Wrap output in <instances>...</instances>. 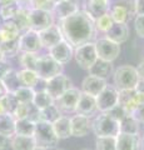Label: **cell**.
<instances>
[{"label": "cell", "mask_w": 144, "mask_h": 150, "mask_svg": "<svg viewBox=\"0 0 144 150\" xmlns=\"http://www.w3.org/2000/svg\"><path fill=\"white\" fill-rule=\"evenodd\" d=\"M19 51V43L16 40H11V41H4L0 43V59L5 60L9 58H14L15 55H18Z\"/></svg>", "instance_id": "31"}, {"label": "cell", "mask_w": 144, "mask_h": 150, "mask_svg": "<svg viewBox=\"0 0 144 150\" xmlns=\"http://www.w3.org/2000/svg\"><path fill=\"white\" fill-rule=\"evenodd\" d=\"M142 146H143V150H144V139H143V143H142Z\"/></svg>", "instance_id": "56"}, {"label": "cell", "mask_w": 144, "mask_h": 150, "mask_svg": "<svg viewBox=\"0 0 144 150\" xmlns=\"http://www.w3.org/2000/svg\"><path fill=\"white\" fill-rule=\"evenodd\" d=\"M119 130L123 134H131V135H138L139 137V131H140V126L139 123L129 114L127 116L119 121Z\"/></svg>", "instance_id": "27"}, {"label": "cell", "mask_w": 144, "mask_h": 150, "mask_svg": "<svg viewBox=\"0 0 144 150\" xmlns=\"http://www.w3.org/2000/svg\"><path fill=\"white\" fill-rule=\"evenodd\" d=\"M4 114H8V112L5 111V108L1 104V101H0V115H4Z\"/></svg>", "instance_id": "53"}, {"label": "cell", "mask_w": 144, "mask_h": 150, "mask_svg": "<svg viewBox=\"0 0 144 150\" xmlns=\"http://www.w3.org/2000/svg\"><path fill=\"white\" fill-rule=\"evenodd\" d=\"M135 91L138 93V95L140 96L142 101L144 103V80H139L137 86H135Z\"/></svg>", "instance_id": "49"}, {"label": "cell", "mask_w": 144, "mask_h": 150, "mask_svg": "<svg viewBox=\"0 0 144 150\" xmlns=\"http://www.w3.org/2000/svg\"><path fill=\"white\" fill-rule=\"evenodd\" d=\"M39 36H40L41 45H43V48H45V49L53 48L54 45H57L60 41L64 40L62 29H60V26L57 24H54L52 26H49L48 29L40 31Z\"/></svg>", "instance_id": "14"}, {"label": "cell", "mask_w": 144, "mask_h": 150, "mask_svg": "<svg viewBox=\"0 0 144 150\" xmlns=\"http://www.w3.org/2000/svg\"><path fill=\"white\" fill-rule=\"evenodd\" d=\"M19 73V79L21 83V86H26L30 89H34L36 86V84L39 83L40 78L38 76L36 71L33 70H28V69H21Z\"/></svg>", "instance_id": "32"}, {"label": "cell", "mask_w": 144, "mask_h": 150, "mask_svg": "<svg viewBox=\"0 0 144 150\" xmlns=\"http://www.w3.org/2000/svg\"><path fill=\"white\" fill-rule=\"evenodd\" d=\"M118 95L119 91L114 88V85H106L104 90L95 98L96 109L100 112H108L113 108L118 105Z\"/></svg>", "instance_id": "10"}, {"label": "cell", "mask_w": 144, "mask_h": 150, "mask_svg": "<svg viewBox=\"0 0 144 150\" xmlns=\"http://www.w3.org/2000/svg\"><path fill=\"white\" fill-rule=\"evenodd\" d=\"M53 129L57 134V137L60 139H67L72 137V124H70V118L67 115H62L59 119H57L52 124Z\"/></svg>", "instance_id": "25"}, {"label": "cell", "mask_w": 144, "mask_h": 150, "mask_svg": "<svg viewBox=\"0 0 144 150\" xmlns=\"http://www.w3.org/2000/svg\"><path fill=\"white\" fill-rule=\"evenodd\" d=\"M62 115L63 114L60 112V110L58 109L55 104L45 108V109H43V110H40V119H41V121H46V123H50V124H53L54 121L57 119H59Z\"/></svg>", "instance_id": "36"}, {"label": "cell", "mask_w": 144, "mask_h": 150, "mask_svg": "<svg viewBox=\"0 0 144 150\" xmlns=\"http://www.w3.org/2000/svg\"><path fill=\"white\" fill-rule=\"evenodd\" d=\"M63 70H64V65L55 62L52 56L46 54V55H41L39 58V63L35 71L40 79L46 81L59 74H63Z\"/></svg>", "instance_id": "7"}, {"label": "cell", "mask_w": 144, "mask_h": 150, "mask_svg": "<svg viewBox=\"0 0 144 150\" xmlns=\"http://www.w3.org/2000/svg\"><path fill=\"white\" fill-rule=\"evenodd\" d=\"M18 10H19V5L16 3L10 4V5H5V6H0V18L4 21L13 20L15 18Z\"/></svg>", "instance_id": "41"}, {"label": "cell", "mask_w": 144, "mask_h": 150, "mask_svg": "<svg viewBox=\"0 0 144 150\" xmlns=\"http://www.w3.org/2000/svg\"><path fill=\"white\" fill-rule=\"evenodd\" d=\"M8 93V90H6V88L4 86V84H3V81H1V79H0V99L5 95V94Z\"/></svg>", "instance_id": "52"}, {"label": "cell", "mask_w": 144, "mask_h": 150, "mask_svg": "<svg viewBox=\"0 0 144 150\" xmlns=\"http://www.w3.org/2000/svg\"><path fill=\"white\" fill-rule=\"evenodd\" d=\"M39 58L40 56L38 55V53H21L20 64L23 65V69L35 71L36 67H38V63H39Z\"/></svg>", "instance_id": "35"}, {"label": "cell", "mask_w": 144, "mask_h": 150, "mask_svg": "<svg viewBox=\"0 0 144 150\" xmlns=\"http://www.w3.org/2000/svg\"><path fill=\"white\" fill-rule=\"evenodd\" d=\"M139 79L137 69L132 65L119 67L113 73V85L118 91L120 90H133L135 89Z\"/></svg>", "instance_id": "2"}, {"label": "cell", "mask_w": 144, "mask_h": 150, "mask_svg": "<svg viewBox=\"0 0 144 150\" xmlns=\"http://www.w3.org/2000/svg\"><path fill=\"white\" fill-rule=\"evenodd\" d=\"M33 138L35 140V145L43 149H52L55 148L59 143V138L57 137L53 129V125L46 121H38L35 124V131Z\"/></svg>", "instance_id": "4"}, {"label": "cell", "mask_w": 144, "mask_h": 150, "mask_svg": "<svg viewBox=\"0 0 144 150\" xmlns=\"http://www.w3.org/2000/svg\"><path fill=\"white\" fill-rule=\"evenodd\" d=\"M54 15L52 11L41 10V9L30 8L28 13V23H29V29L34 31H43L48 29L49 26L54 25Z\"/></svg>", "instance_id": "5"}, {"label": "cell", "mask_w": 144, "mask_h": 150, "mask_svg": "<svg viewBox=\"0 0 144 150\" xmlns=\"http://www.w3.org/2000/svg\"><path fill=\"white\" fill-rule=\"evenodd\" d=\"M57 150H64V149H57Z\"/></svg>", "instance_id": "58"}, {"label": "cell", "mask_w": 144, "mask_h": 150, "mask_svg": "<svg viewBox=\"0 0 144 150\" xmlns=\"http://www.w3.org/2000/svg\"><path fill=\"white\" fill-rule=\"evenodd\" d=\"M110 5H118L125 9L131 18L135 15V0H110Z\"/></svg>", "instance_id": "42"}, {"label": "cell", "mask_w": 144, "mask_h": 150, "mask_svg": "<svg viewBox=\"0 0 144 150\" xmlns=\"http://www.w3.org/2000/svg\"><path fill=\"white\" fill-rule=\"evenodd\" d=\"M48 55L52 56V58L58 62L59 64H68L70 60L74 58V48L68 43L67 40L60 41L59 44L54 45L53 48L48 49Z\"/></svg>", "instance_id": "13"}, {"label": "cell", "mask_w": 144, "mask_h": 150, "mask_svg": "<svg viewBox=\"0 0 144 150\" xmlns=\"http://www.w3.org/2000/svg\"><path fill=\"white\" fill-rule=\"evenodd\" d=\"M129 35H131V30H129L128 24H118V23H114L113 26L105 33L106 39H109L110 41H113L115 44H123L129 39Z\"/></svg>", "instance_id": "19"}, {"label": "cell", "mask_w": 144, "mask_h": 150, "mask_svg": "<svg viewBox=\"0 0 144 150\" xmlns=\"http://www.w3.org/2000/svg\"><path fill=\"white\" fill-rule=\"evenodd\" d=\"M30 4H31V8L48 10V11H52L54 8V4L52 3V0H31Z\"/></svg>", "instance_id": "43"}, {"label": "cell", "mask_w": 144, "mask_h": 150, "mask_svg": "<svg viewBox=\"0 0 144 150\" xmlns=\"http://www.w3.org/2000/svg\"><path fill=\"white\" fill-rule=\"evenodd\" d=\"M92 130L96 135L100 137H117L120 133L119 130V121L115 120L108 112H100L92 120Z\"/></svg>", "instance_id": "3"}, {"label": "cell", "mask_w": 144, "mask_h": 150, "mask_svg": "<svg viewBox=\"0 0 144 150\" xmlns=\"http://www.w3.org/2000/svg\"><path fill=\"white\" fill-rule=\"evenodd\" d=\"M35 131V123L29 119H15V135L33 137Z\"/></svg>", "instance_id": "30"}, {"label": "cell", "mask_w": 144, "mask_h": 150, "mask_svg": "<svg viewBox=\"0 0 144 150\" xmlns=\"http://www.w3.org/2000/svg\"><path fill=\"white\" fill-rule=\"evenodd\" d=\"M88 71H89V75L103 79V80H108L114 73V67H113V63L98 59Z\"/></svg>", "instance_id": "22"}, {"label": "cell", "mask_w": 144, "mask_h": 150, "mask_svg": "<svg viewBox=\"0 0 144 150\" xmlns=\"http://www.w3.org/2000/svg\"><path fill=\"white\" fill-rule=\"evenodd\" d=\"M134 29L139 38L144 39V15H137L134 19Z\"/></svg>", "instance_id": "44"}, {"label": "cell", "mask_w": 144, "mask_h": 150, "mask_svg": "<svg viewBox=\"0 0 144 150\" xmlns=\"http://www.w3.org/2000/svg\"><path fill=\"white\" fill-rule=\"evenodd\" d=\"M74 59L82 69L89 70L93 67V64L98 60L94 41H89V43L77 46L74 49Z\"/></svg>", "instance_id": "6"}, {"label": "cell", "mask_w": 144, "mask_h": 150, "mask_svg": "<svg viewBox=\"0 0 144 150\" xmlns=\"http://www.w3.org/2000/svg\"><path fill=\"white\" fill-rule=\"evenodd\" d=\"M108 114L109 115H111L113 118L115 119V120H118V121H120L122 120L124 116H127V115H129L127 111H125L122 106H119V105H117L115 108H113L110 111H108Z\"/></svg>", "instance_id": "45"}, {"label": "cell", "mask_w": 144, "mask_h": 150, "mask_svg": "<svg viewBox=\"0 0 144 150\" xmlns=\"http://www.w3.org/2000/svg\"><path fill=\"white\" fill-rule=\"evenodd\" d=\"M131 115L138 121L139 124H144V103H142L140 105H138Z\"/></svg>", "instance_id": "46"}, {"label": "cell", "mask_w": 144, "mask_h": 150, "mask_svg": "<svg viewBox=\"0 0 144 150\" xmlns=\"http://www.w3.org/2000/svg\"><path fill=\"white\" fill-rule=\"evenodd\" d=\"M62 1H65V0H52L53 4H58V3H62Z\"/></svg>", "instance_id": "54"}, {"label": "cell", "mask_w": 144, "mask_h": 150, "mask_svg": "<svg viewBox=\"0 0 144 150\" xmlns=\"http://www.w3.org/2000/svg\"><path fill=\"white\" fill-rule=\"evenodd\" d=\"M142 99L138 95V93L135 91V89L133 90H120L118 95V105L122 106L123 109L128 112L132 114L134 109L142 104Z\"/></svg>", "instance_id": "15"}, {"label": "cell", "mask_w": 144, "mask_h": 150, "mask_svg": "<svg viewBox=\"0 0 144 150\" xmlns=\"http://www.w3.org/2000/svg\"><path fill=\"white\" fill-rule=\"evenodd\" d=\"M11 144V138L4 137V135H0V150H6L10 148Z\"/></svg>", "instance_id": "47"}, {"label": "cell", "mask_w": 144, "mask_h": 150, "mask_svg": "<svg viewBox=\"0 0 144 150\" xmlns=\"http://www.w3.org/2000/svg\"><path fill=\"white\" fill-rule=\"evenodd\" d=\"M70 88H73L72 80L64 73L49 79V80H46V84H45V91L53 98L54 101L59 99V98L65 91H68Z\"/></svg>", "instance_id": "9"}, {"label": "cell", "mask_w": 144, "mask_h": 150, "mask_svg": "<svg viewBox=\"0 0 144 150\" xmlns=\"http://www.w3.org/2000/svg\"><path fill=\"white\" fill-rule=\"evenodd\" d=\"M20 30L16 26V24L13 20L9 21H3L0 25V43L4 41H11V40H16L20 36Z\"/></svg>", "instance_id": "24"}, {"label": "cell", "mask_w": 144, "mask_h": 150, "mask_svg": "<svg viewBox=\"0 0 144 150\" xmlns=\"http://www.w3.org/2000/svg\"><path fill=\"white\" fill-rule=\"evenodd\" d=\"M108 85L106 80L103 79H99L96 76H93V75H88L84 78V80L82 83V93L88 94L90 96L96 98L99 94L104 90V88Z\"/></svg>", "instance_id": "17"}, {"label": "cell", "mask_w": 144, "mask_h": 150, "mask_svg": "<svg viewBox=\"0 0 144 150\" xmlns=\"http://www.w3.org/2000/svg\"><path fill=\"white\" fill-rule=\"evenodd\" d=\"M33 150H46V149H43V148H38V146H35Z\"/></svg>", "instance_id": "55"}, {"label": "cell", "mask_w": 144, "mask_h": 150, "mask_svg": "<svg viewBox=\"0 0 144 150\" xmlns=\"http://www.w3.org/2000/svg\"><path fill=\"white\" fill-rule=\"evenodd\" d=\"M0 101H1L3 106L5 108V111L8 112V114H14V111H15L16 106L19 105V103H18L15 95H14L13 93H6L5 95H4L1 99H0Z\"/></svg>", "instance_id": "40"}, {"label": "cell", "mask_w": 144, "mask_h": 150, "mask_svg": "<svg viewBox=\"0 0 144 150\" xmlns=\"http://www.w3.org/2000/svg\"><path fill=\"white\" fill-rule=\"evenodd\" d=\"M96 150H117V142L114 137H100L95 142Z\"/></svg>", "instance_id": "39"}, {"label": "cell", "mask_w": 144, "mask_h": 150, "mask_svg": "<svg viewBox=\"0 0 144 150\" xmlns=\"http://www.w3.org/2000/svg\"><path fill=\"white\" fill-rule=\"evenodd\" d=\"M0 25H1V21H0Z\"/></svg>", "instance_id": "59"}, {"label": "cell", "mask_w": 144, "mask_h": 150, "mask_svg": "<svg viewBox=\"0 0 144 150\" xmlns=\"http://www.w3.org/2000/svg\"><path fill=\"white\" fill-rule=\"evenodd\" d=\"M64 40H67L73 48L89 43L95 35L94 19L85 10H79L72 16L60 21Z\"/></svg>", "instance_id": "1"}, {"label": "cell", "mask_w": 144, "mask_h": 150, "mask_svg": "<svg viewBox=\"0 0 144 150\" xmlns=\"http://www.w3.org/2000/svg\"><path fill=\"white\" fill-rule=\"evenodd\" d=\"M109 14H110L111 19H113V21L118 23V24H128V21L132 19L131 15H129V13L125 10V9L120 8L118 5H110Z\"/></svg>", "instance_id": "33"}, {"label": "cell", "mask_w": 144, "mask_h": 150, "mask_svg": "<svg viewBox=\"0 0 144 150\" xmlns=\"http://www.w3.org/2000/svg\"><path fill=\"white\" fill-rule=\"evenodd\" d=\"M13 94L15 95L19 104H31V103H33V99H34L35 91L30 88L20 86L15 93H13Z\"/></svg>", "instance_id": "37"}, {"label": "cell", "mask_w": 144, "mask_h": 150, "mask_svg": "<svg viewBox=\"0 0 144 150\" xmlns=\"http://www.w3.org/2000/svg\"><path fill=\"white\" fill-rule=\"evenodd\" d=\"M115 142H117V150H139L140 148V139L138 135L119 133L115 137Z\"/></svg>", "instance_id": "23"}, {"label": "cell", "mask_w": 144, "mask_h": 150, "mask_svg": "<svg viewBox=\"0 0 144 150\" xmlns=\"http://www.w3.org/2000/svg\"><path fill=\"white\" fill-rule=\"evenodd\" d=\"M82 91L77 88H70L68 91H65L62 96L54 101V104L60 110V112L64 114H70V112H75V108L80 98Z\"/></svg>", "instance_id": "12"}, {"label": "cell", "mask_w": 144, "mask_h": 150, "mask_svg": "<svg viewBox=\"0 0 144 150\" xmlns=\"http://www.w3.org/2000/svg\"><path fill=\"white\" fill-rule=\"evenodd\" d=\"M94 45L98 59L104 60V62L113 63L114 60L118 59L120 54V45L113 43L106 38H100V39L95 40Z\"/></svg>", "instance_id": "8"}, {"label": "cell", "mask_w": 144, "mask_h": 150, "mask_svg": "<svg viewBox=\"0 0 144 150\" xmlns=\"http://www.w3.org/2000/svg\"><path fill=\"white\" fill-rule=\"evenodd\" d=\"M135 15H144V0H135Z\"/></svg>", "instance_id": "48"}, {"label": "cell", "mask_w": 144, "mask_h": 150, "mask_svg": "<svg viewBox=\"0 0 144 150\" xmlns=\"http://www.w3.org/2000/svg\"><path fill=\"white\" fill-rule=\"evenodd\" d=\"M1 81L4 86L6 88L8 93H15L18 89L21 86L20 79H19V73L14 69H9L8 71L3 75Z\"/></svg>", "instance_id": "26"}, {"label": "cell", "mask_w": 144, "mask_h": 150, "mask_svg": "<svg viewBox=\"0 0 144 150\" xmlns=\"http://www.w3.org/2000/svg\"><path fill=\"white\" fill-rule=\"evenodd\" d=\"M96 111H98V109H96L95 98L88 95V94L82 93L80 98H79V101L77 104V108H75V114L84 115V116L90 118V115L95 114Z\"/></svg>", "instance_id": "20"}, {"label": "cell", "mask_w": 144, "mask_h": 150, "mask_svg": "<svg viewBox=\"0 0 144 150\" xmlns=\"http://www.w3.org/2000/svg\"><path fill=\"white\" fill-rule=\"evenodd\" d=\"M0 135L8 138L15 135V118L11 114L0 115Z\"/></svg>", "instance_id": "28"}, {"label": "cell", "mask_w": 144, "mask_h": 150, "mask_svg": "<svg viewBox=\"0 0 144 150\" xmlns=\"http://www.w3.org/2000/svg\"><path fill=\"white\" fill-rule=\"evenodd\" d=\"M10 69L9 68V65H8V63L5 62V60H3V59H0V79L3 78V75L5 74L8 70Z\"/></svg>", "instance_id": "50"}, {"label": "cell", "mask_w": 144, "mask_h": 150, "mask_svg": "<svg viewBox=\"0 0 144 150\" xmlns=\"http://www.w3.org/2000/svg\"><path fill=\"white\" fill-rule=\"evenodd\" d=\"M82 150H92V149H82Z\"/></svg>", "instance_id": "57"}, {"label": "cell", "mask_w": 144, "mask_h": 150, "mask_svg": "<svg viewBox=\"0 0 144 150\" xmlns=\"http://www.w3.org/2000/svg\"><path fill=\"white\" fill-rule=\"evenodd\" d=\"M36 146L35 140L33 137H21V135H14L11 138L10 148L13 150H33Z\"/></svg>", "instance_id": "29"}, {"label": "cell", "mask_w": 144, "mask_h": 150, "mask_svg": "<svg viewBox=\"0 0 144 150\" xmlns=\"http://www.w3.org/2000/svg\"><path fill=\"white\" fill-rule=\"evenodd\" d=\"M110 0H87L85 11L94 19H98L104 14L109 13Z\"/></svg>", "instance_id": "21"}, {"label": "cell", "mask_w": 144, "mask_h": 150, "mask_svg": "<svg viewBox=\"0 0 144 150\" xmlns=\"http://www.w3.org/2000/svg\"><path fill=\"white\" fill-rule=\"evenodd\" d=\"M70 124H72V137H77V138L85 137L92 130V120L90 118L84 115L75 114L74 116H72Z\"/></svg>", "instance_id": "18"}, {"label": "cell", "mask_w": 144, "mask_h": 150, "mask_svg": "<svg viewBox=\"0 0 144 150\" xmlns=\"http://www.w3.org/2000/svg\"><path fill=\"white\" fill-rule=\"evenodd\" d=\"M18 43H19L20 53H39L43 49L39 33L30 29L21 33L18 39Z\"/></svg>", "instance_id": "11"}, {"label": "cell", "mask_w": 144, "mask_h": 150, "mask_svg": "<svg viewBox=\"0 0 144 150\" xmlns=\"http://www.w3.org/2000/svg\"><path fill=\"white\" fill-rule=\"evenodd\" d=\"M79 10H80V9H79L78 0H65V1L54 4L52 13L54 15V19L57 18L59 21H62L64 19L72 16L73 14H75Z\"/></svg>", "instance_id": "16"}, {"label": "cell", "mask_w": 144, "mask_h": 150, "mask_svg": "<svg viewBox=\"0 0 144 150\" xmlns=\"http://www.w3.org/2000/svg\"><path fill=\"white\" fill-rule=\"evenodd\" d=\"M135 69H137V71H138L139 79H140V80H144V60L138 64V67Z\"/></svg>", "instance_id": "51"}, {"label": "cell", "mask_w": 144, "mask_h": 150, "mask_svg": "<svg viewBox=\"0 0 144 150\" xmlns=\"http://www.w3.org/2000/svg\"><path fill=\"white\" fill-rule=\"evenodd\" d=\"M113 24H114V21H113V19H111L109 13L104 14V15H101L100 18H98V19H95L94 20L95 30L101 31V33H104V34L110 29L111 26H113Z\"/></svg>", "instance_id": "38"}, {"label": "cell", "mask_w": 144, "mask_h": 150, "mask_svg": "<svg viewBox=\"0 0 144 150\" xmlns=\"http://www.w3.org/2000/svg\"><path fill=\"white\" fill-rule=\"evenodd\" d=\"M33 104H34V106L36 108V109L43 110V109H45V108L53 105L54 104V99L45 90H43V91H36L34 94Z\"/></svg>", "instance_id": "34"}]
</instances>
